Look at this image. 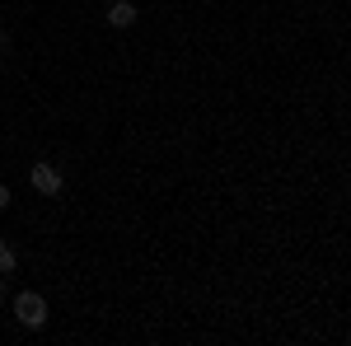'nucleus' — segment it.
<instances>
[{
	"label": "nucleus",
	"mask_w": 351,
	"mask_h": 346,
	"mask_svg": "<svg viewBox=\"0 0 351 346\" xmlns=\"http://www.w3.org/2000/svg\"><path fill=\"white\" fill-rule=\"evenodd\" d=\"M33 187H38L43 197H56V192H61V173H56L52 164H33Z\"/></svg>",
	"instance_id": "nucleus-2"
},
{
	"label": "nucleus",
	"mask_w": 351,
	"mask_h": 346,
	"mask_svg": "<svg viewBox=\"0 0 351 346\" xmlns=\"http://www.w3.org/2000/svg\"><path fill=\"white\" fill-rule=\"evenodd\" d=\"M108 24L112 28H132L136 24V5L132 0H112L108 5Z\"/></svg>",
	"instance_id": "nucleus-3"
},
{
	"label": "nucleus",
	"mask_w": 351,
	"mask_h": 346,
	"mask_svg": "<svg viewBox=\"0 0 351 346\" xmlns=\"http://www.w3.org/2000/svg\"><path fill=\"white\" fill-rule=\"evenodd\" d=\"M5 42H10V38H5V28H0V52H5Z\"/></svg>",
	"instance_id": "nucleus-6"
},
{
	"label": "nucleus",
	"mask_w": 351,
	"mask_h": 346,
	"mask_svg": "<svg viewBox=\"0 0 351 346\" xmlns=\"http://www.w3.org/2000/svg\"><path fill=\"white\" fill-rule=\"evenodd\" d=\"M5 206H10V187L0 183V211H5Z\"/></svg>",
	"instance_id": "nucleus-5"
},
{
	"label": "nucleus",
	"mask_w": 351,
	"mask_h": 346,
	"mask_svg": "<svg viewBox=\"0 0 351 346\" xmlns=\"http://www.w3.org/2000/svg\"><path fill=\"white\" fill-rule=\"evenodd\" d=\"M0 295H5V271H0Z\"/></svg>",
	"instance_id": "nucleus-7"
},
{
	"label": "nucleus",
	"mask_w": 351,
	"mask_h": 346,
	"mask_svg": "<svg viewBox=\"0 0 351 346\" xmlns=\"http://www.w3.org/2000/svg\"><path fill=\"white\" fill-rule=\"evenodd\" d=\"M14 267H19V258H14V248H10V243L0 239V271H14Z\"/></svg>",
	"instance_id": "nucleus-4"
},
{
	"label": "nucleus",
	"mask_w": 351,
	"mask_h": 346,
	"mask_svg": "<svg viewBox=\"0 0 351 346\" xmlns=\"http://www.w3.org/2000/svg\"><path fill=\"white\" fill-rule=\"evenodd\" d=\"M14 319L24 323V328H43V323H47V299H43L38 291L14 295Z\"/></svg>",
	"instance_id": "nucleus-1"
}]
</instances>
